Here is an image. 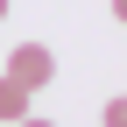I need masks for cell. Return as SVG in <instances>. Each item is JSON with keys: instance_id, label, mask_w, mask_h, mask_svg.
Returning <instances> with one entry per match:
<instances>
[{"instance_id": "5", "label": "cell", "mask_w": 127, "mask_h": 127, "mask_svg": "<svg viewBox=\"0 0 127 127\" xmlns=\"http://www.w3.org/2000/svg\"><path fill=\"white\" fill-rule=\"evenodd\" d=\"M113 21H120V28H127V0H113Z\"/></svg>"}, {"instance_id": "3", "label": "cell", "mask_w": 127, "mask_h": 127, "mask_svg": "<svg viewBox=\"0 0 127 127\" xmlns=\"http://www.w3.org/2000/svg\"><path fill=\"white\" fill-rule=\"evenodd\" d=\"M99 127H127V99H106V120Z\"/></svg>"}, {"instance_id": "2", "label": "cell", "mask_w": 127, "mask_h": 127, "mask_svg": "<svg viewBox=\"0 0 127 127\" xmlns=\"http://www.w3.org/2000/svg\"><path fill=\"white\" fill-rule=\"evenodd\" d=\"M28 99H35V92H28V85H14V78L0 71V120H28Z\"/></svg>"}, {"instance_id": "1", "label": "cell", "mask_w": 127, "mask_h": 127, "mask_svg": "<svg viewBox=\"0 0 127 127\" xmlns=\"http://www.w3.org/2000/svg\"><path fill=\"white\" fill-rule=\"evenodd\" d=\"M7 78H14V85H28V92H42V85L57 78V57L42 50V42H14V57H7Z\"/></svg>"}, {"instance_id": "6", "label": "cell", "mask_w": 127, "mask_h": 127, "mask_svg": "<svg viewBox=\"0 0 127 127\" xmlns=\"http://www.w3.org/2000/svg\"><path fill=\"white\" fill-rule=\"evenodd\" d=\"M0 21H7V0H0Z\"/></svg>"}, {"instance_id": "4", "label": "cell", "mask_w": 127, "mask_h": 127, "mask_svg": "<svg viewBox=\"0 0 127 127\" xmlns=\"http://www.w3.org/2000/svg\"><path fill=\"white\" fill-rule=\"evenodd\" d=\"M14 127H57V120H42V113H28V120H14Z\"/></svg>"}]
</instances>
